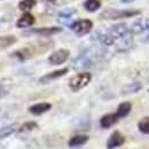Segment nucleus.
I'll use <instances>...</instances> for the list:
<instances>
[{"instance_id":"nucleus-1","label":"nucleus","mask_w":149,"mask_h":149,"mask_svg":"<svg viewBox=\"0 0 149 149\" xmlns=\"http://www.w3.org/2000/svg\"><path fill=\"white\" fill-rule=\"evenodd\" d=\"M104 54V51L99 47H92L84 52H81L78 56L72 60L71 67L74 70H85L92 67L94 61Z\"/></svg>"},{"instance_id":"nucleus-2","label":"nucleus","mask_w":149,"mask_h":149,"mask_svg":"<svg viewBox=\"0 0 149 149\" xmlns=\"http://www.w3.org/2000/svg\"><path fill=\"white\" fill-rule=\"evenodd\" d=\"M140 14L139 9H106L100 14V17L103 19H131Z\"/></svg>"},{"instance_id":"nucleus-3","label":"nucleus","mask_w":149,"mask_h":149,"mask_svg":"<svg viewBox=\"0 0 149 149\" xmlns=\"http://www.w3.org/2000/svg\"><path fill=\"white\" fill-rule=\"evenodd\" d=\"M92 79V74L90 72H79L77 74L76 76H74L72 78H70L69 80V87L72 92H78L80 90H83L84 87H86L90 81Z\"/></svg>"},{"instance_id":"nucleus-4","label":"nucleus","mask_w":149,"mask_h":149,"mask_svg":"<svg viewBox=\"0 0 149 149\" xmlns=\"http://www.w3.org/2000/svg\"><path fill=\"white\" fill-rule=\"evenodd\" d=\"M70 28H71V30L74 31L77 36L83 37V36H85V35L91 32V30L93 29V22L91 19H78V21L72 22Z\"/></svg>"},{"instance_id":"nucleus-5","label":"nucleus","mask_w":149,"mask_h":149,"mask_svg":"<svg viewBox=\"0 0 149 149\" xmlns=\"http://www.w3.org/2000/svg\"><path fill=\"white\" fill-rule=\"evenodd\" d=\"M69 55H70V52L68 49L62 48L52 53L48 57V62L52 65H60V64H63L69 58Z\"/></svg>"},{"instance_id":"nucleus-6","label":"nucleus","mask_w":149,"mask_h":149,"mask_svg":"<svg viewBox=\"0 0 149 149\" xmlns=\"http://www.w3.org/2000/svg\"><path fill=\"white\" fill-rule=\"evenodd\" d=\"M124 142H125V136L119 131H115V132H112L111 135L109 136V139L107 141V149L118 148L122 145H124Z\"/></svg>"},{"instance_id":"nucleus-7","label":"nucleus","mask_w":149,"mask_h":149,"mask_svg":"<svg viewBox=\"0 0 149 149\" xmlns=\"http://www.w3.org/2000/svg\"><path fill=\"white\" fill-rule=\"evenodd\" d=\"M149 30V17L146 19H136L131 25V32L132 33H141Z\"/></svg>"},{"instance_id":"nucleus-8","label":"nucleus","mask_w":149,"mask_h":149,"mask_svg":"<svg viewBox=\"0 0 149 149\" xmlns=\"http://www.w3.org/2000/svg\"><path fill=\"white\" fill-rule=\"evenodd\" d=\"M68 74V68L54 70V71H52V72H49V74H46L45 76H42V77L39 79V81L42 83V84H47V83H49V81H53V80H55V79H58V78L63 77L64 74Z\"/></svg>"},{"instance_id":"nucleus-9","label":"nucleus","mask_w":149,"mask_h":149,"mask_svg":"<svg viewBox=\"0 0 149 149\" xmlns=\"http://www.w3.org/2000/svg\"><path fill=\"white\" fill-rule=\"evenodd\" d=\"M119 117L117 116V113H106L101 117L100 119V125L102 129H109L111 127L112 125H115L117 122H118Z\"/></svg>"},{"instance_id":"nucleus-10","label":"nucleus","mask_w":149,"mask_h":149,"mask_svg":"<svg viewBox=\"0 0 149 149\" xmlns=\"http://www.w3.org/2000/svg\"><path fill=\"white\" fill-rule=\"evenodd\" d=\"M35 16L31 14V13H24L19 19H17V22H16V26L19 28V29H24V28H29V26H31L33 23H35Z\"/></svg>"},{"instance_id":"nucleus-11","label":"nucleus","mask_w":149,"mask_h":149,"mask_svg":"<svg viewBox=\"0 0 149 149\" xmlns=\"http://www.w3.org/2000/svg\"><path fill=\"white\" fill-rule=\"evenodd\" d=\"M62 29L58 26H48V28H38V29H32L30 30V33L33 35H40V36H52L61 32Z\"/></svg>"},{"instance_id":"nucleus-12","label":"nucleus","mask_w":149,"mask_h":149,"mask_svg":"<svg viewBox=\"0 0 149 149\" xmlns=\"http://www.w3.org/2000/svg\"><path fill=\"white\" fill-rule=\"evenodd\" d=\"M51 108H52L51 103H48V102H40V103H36V104L31 106L29 108V111L31 112L32 115L39 116V115H42V113L47 112Z\"/></svg>"},{"instance_id":"nucleus-13","label":"nucleus","mask_w":149,"mask_h":149,"mask_svg":"<svg viewBox=\"0 0 149 149\" xmlns=\"http://www.w3.org/2000/svg\"><path fill=\"white\" fill-rule=\"evenodd\" d=\"M87 141H88V135H86V134H77V135H74L69 140L68 145H69L70 148H78V147L84 146Z\"/></svg>"},{"instance_id":"nucleus-14","label":"nucleus","mask_w":149,"mask_h":149,"mask_svg":"<svg viewBox=\"0 0 149 149\" xmlns=\"http://www.w3.org/2000/svg\"><path fill=\"white\" fill-rule=\"evenodd\" d=\"M76 14V10L74 8H69V9H65V10H62L58 13V21L63 24H67V25H71V19L74 17V15Z\"/></svg>"},{"instance_id":"nucleus-15","label":"nucleus","mask_w":149,"mask_h":149,"mask_svg":"<svg viewBox=\"0 0 149 149\" xmlns=\"http://www.w3.org/2000/svg\"><path fill=\"white\" fill-rule=\"evenodd\" d=\"M13 87V81L8 78L6 79H1L0 80V99L5 97L7 94L12 91Z\"/></svg>"},{"instance_id":"nucleus-16","label":"nucleus","mask_w":149,"mask_h":149,"mask_svg":"<svg viewBox=\"0 0 149 149\" xmlns=\"http://www.w3.org/2000/svg\"><path fill=\"white\" fill-rule=\"evenodd\" d=\"M131 110H132V104H131V102L125 101V102H122V103L118 106L116 113H117V116H118L119 118H123V117H126L131 112Z\"/></svg>"},{"instance_id":"nucleus-17","label":"nucleus","mask_w":149,"mask_h":149,"mask_svg":"<svg viewBox=\"0 0 149 149\" xmlns=\"http://www.w3.org/2000/svg\"><path fill=\"white\" fill-rule=\"evenodd\" d=\"M141 84L140 83H138V81H134V83H132V84H129V85H126L124 88H123V91H122V94L124 95H127V94H133V93H136L138 91H140L141 90Z\"/></svg>"},{"instance_id":"nucleus-18","label":"nucleus","mask_w":149,"mask_h":149,"mask_svg":"<svg viewBox=\"0 0 149 149\" xmlns=\"http://www.w3.org/2000/svg\"><path fill=\"white\" fill-rule=\"evenodd\" d=\"M84 7L87 12L94 13L101 7V1L100 0H86L84 2Z\"/></svg>"},{"instance_id":"nucleus-19","label":"nucleus","mask_w":149,"mask_h":149,"mask_svg":"<svg viewBox=\"0 0 149 149\" xmlns=\"http://www.w3.org/2000/svg\"><path fill=\"white\" fill-rule=\"evenodd\" d=\"M16 125H8V126H3L0 129V140L1 139H5V138H8L9 135H12L13 133L16 132Z\"/></svg>"},{"instance_id":"nucleus-20","label":"nucleus","mask_w":149,"mask_h":149,"mask_svg":"<svg viewBox=\"0 0 149 149\" xmlns=\"http://www.w3.org/2000/svg\"><path fill=\"white\" fill-rule=\"evenodd\" d=\"M138 129L143 134H149V116L143 117L139 123H138Z\"/></svg>"},{"instance_id":"nucleus-21","label":"nucleus","mask_w":149,"mask_h":149,"mask_svg":"<svg viewBox=\"0 0 149 149\" xmlns=\"http://www.w3.org/2000/svg\"><path fill=\"white\" fill-rule=\"evenodd\" d=\"M37 127V123H35V122H26V123L21 125V127L19 129V133H26V132H31V131L36 130Z\"/></svg>"},{"instance_id":"nucleus-22","label":"nucleus","mask_w":149,"mask_h":149,"mask_svg":"<svg viewBox=\"0 0 149 149\" xmlns=\"http://www.w3.org/2000/svg\"><path fill=\"white\" fill-rule=\"evenodd\" d=\"M37 3V0H22L19 3V8L21 10H30L31 8H33Z\"/></svg>"},{"instance_id":"nucleus-23","label":"nucleus","mask_w":149,"mask_h":149,"mask_svg":"<svg viewBox=\"0 0 149 149\" xmlns=\"http://www.w3.org/2000/svg\"><path fill=\"white\" fill-rule=\"evenodd\" d=\"M15 41H16V38L14 37V36H5V37H1L0 38V47L1 48L8 47L12 44H14Z\"/></svg>"},{"instance_id":"nucleus-24","label":"nucleus","mask_w":149,"mask_h":149,"mask_svg":"<svg viewBox=\"0 0 149 149\" xmlns=\"http://www.w3.org/2000/svg\"><path fill=\"white\" fill-rule=\"evenodd\" d=\"M44 1H46L48 3H52V5H63L69 0H44Z\"/></svg>"},{"instance_id":"nucleus-25","label":"nucleus","mask_w":149,"mask_h":149,"mask_svg":"<svg viewBox=\"0 0 149 149\" xmlns=\"http://www.w3.org/2000/svg\"><path fill=\"white\" fill-rule=\"evenodd\" d=\"M123 2H125V3H129V2H132V1H134V0H122Z\"/></svg>"},{"instance_id":"nucleus-26","label":"nucleus","mask_w":149,"mask_h":149,"mask_svg":"<svg viewBox=\"0 0 149 149\" xmlns=\"http://www.w3.org/2000/svg\"><path fill=\"white\" fill-rule=\"evenodd\" d=\"M145 41H146L147 44H149V35L147 36V37H146V39H145Z\"/></svg>"}]
</instances>
